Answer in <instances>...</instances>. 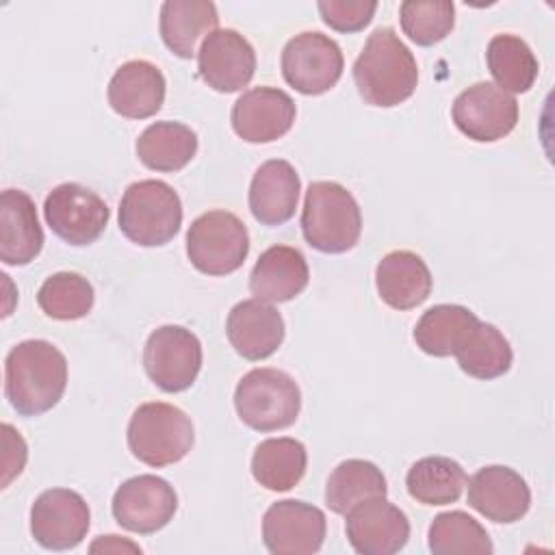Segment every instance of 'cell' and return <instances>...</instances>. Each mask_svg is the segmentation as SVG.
I'll return each instance as SVG.
<instances>
[{
  "mask_svg": "<svg viewBox=\"0 0 555 555\" xmlns=\"http://www.w3.org/2000/svg\"><path fill=\"white\" fill-rule=\"evenodd\" d=\"M143 366L160 390L182 392L199 375L202 343L182 325H160L145 340Z\"/></svg>",
  "mask_w": 555,
  "mask_h": 555,
  "instance_id": "obj_9",
  "label": "cell"
},
{
  "mask_svg": "<svg viewBox=\"0 0 555 555\" xmlns=\"http://www.w3.org/2000/svg\"><path fill=\"white\" fill-rule=\"evenodd\" d=\"M43 217L61 241L82 247L102 236L111 212L95 191L76 182H63L46 195Z\"/></svg>",
  "mask_w": 555,
  "mask_h": 555,
  "instance_id": "obj_10",
  "label": "cell"
},
{
  "mask_svg": "<svg viewBox=\"0 0 555 555\" xmlns=\"http://www.w3.org/2000/svg\"><path fill=\"white\" fill-rule=\"evenodd\" d=\"M295 115L297 106L286 91L278 87H254L234 102L230 121L243 141L271 143L293 128Z\"/></svg>",
  "mask_w": 555,
  "mask_h": 555,
  "instance_id": "obj_17",
  "label": "cell"
},
{
  "mask_svg": "<svg viewBox=\"0 0 555 555\" xmlns=\"http://www.w3.org/2000/svg\"><path fill=\"white\" fill-rule=\"evenodd\" d=\"M451 115L462 134L492 143L516 128L518 102L492 82H475L455 98Z\"/></svg>",
  "mask_w": 555,
  "mask_h": 555,
  "instance_id": "obj_13",
  "label": "cell"
},
{
  "mask_svg": "<svg viewBox=\"0 0 555 555\" xmlns=\"http://www.w3.org/2000/svg\"><path fill=\"white\" fill-rule=\"evenodd\" d=\"M249 234L245 223L228 210L199 215L186 232V256L206 275L234 273L247 258Z\"/></svg>",
  "mask_w": 555,
  "mask_h": 555,
  "instance_id": "obj_7",
  "label": "cell"
},
{
  "mask_svg": "<svg viewBox=\"0 0 555 555\" xmlns=\"http://www.w3.org/2000/svg\"><path fill=\"white\" fill-rule=\"evenodd\" d=\"M230 345L245 360H264L278 351L284 340V319L269 301L243 299L225 321Z\"/></svg>",
  "mask_w": 555,
  "mask_h": 555,
  "instance_id": "obj_19",
  "label": "cell"
},
{
  "mask_svg": "<svg viewBox=\"0 0 555 555\" xmlns=\"http://www.w3.org/2000/svg\"><path fill=\"white\" fill-rule=\"evenodd\" d=\"M91 553L104 551V553H121V551H132V553H141V548L128 540H121L119 535H100L91 546Z\"/></svg>",
  "mask_w": 555,
  "mask_h": 555,
  "instance_id": "obj_38",
  "label": "cell"
},
{
  "mask_svg": "<svg viewBox=\"0 0 555 555\" xmlns=\"http://www.w3.org/2000/svg\"><path fill=\"white\" fill-rule=\"evenodd\" d=\"M301 232L317 251H349L362 234V212L356 197L338 182H310L301 208Z\"/></svg>",
  "mask_w": 555,
  "mask_h": 555,
  "instance_id": "obj_3",
  "label": "cell"
},
{
  "mask_svg": "<svg viewBox=\"0 0 555 555\" xmlns=\"http://www.w3.org/2000/svg\"><path fill=\"white\" fill-rule=\"evenodd\" d=\"M343 67L340 46L319 30L295 35L282 50V76L304 95H321L336 87Z\"/></svg>",
  "mask_w": 555,
  "mask_h": 555,
  "instance_id": "obj_8",
  "label": "cell"
},
{
  "mask_svg": "<svg viewBox=\"0 0 555 555\" xmlns=\"http://www.w3.org/2000/svg\"><path fill=\"white\" fill-rule=\"evenodd\" d=\"M434 555H490L494 551L488 531L466 512L438 514L427 531Z\"/></svg>",
  "mask_w": 555,
  "mask_h": 555,
  "instance_id": "obj_33",
  "label": "cell"
},
{
  "mask_svg": "<svg viewBox=\"0 0 555 555\" xmlns=\"http://www.w3.org/2000/svg\"><path fill=\"white\" fill-rule=\"evenodd\" d=\"M113 516L126 531L150 535L160 531L178 509V494L156 475L126 479L113 494Z\"/></svg>",
  "mask_w": 555,
  "mask_h": 555,
  "instance_id": "obj_12",
  "label": "cell"
},
{
  "mask_svg": "<svg viewBox=\"0 0 555 555\" xmlns=\"http://www.w3.org/2000/svg\"><path fill=\"white\" fill-rule=\"evenodd\" d=\"M310 280V269L304 254L288 245L264 249L249 275V291L256 299L282 304L295 299Z\"/></svg>",
  "mask_w": 555,
  "mask_h": 555,
  "instance_id": "obj_23",
  "label": "cell"
},
{
  "mask_svg": "<svg viewBox=\"0 0 555 555\" xmlns=\"http://www.w3.org/2000/svg\"><path fill=\"white\" fill-rule=\"evenodd\" d=\"M399 20L416 46H434L453 30L455 7L449 0H405L399 7Z\"/></svg>",
  "mask_w": 555,
  "mask_h": 555,
  "instance_id": "obj_35",
  "label": "cell"
},
{
  "mask_svg": "<svg viewBox=\"0 0 555 555\" xmlns=\"http://www.w3.org/2000/svg\"><path fill=\"white\" fill-rule=\"evenodd\" d=\"M130 453L154 468L180 462L193 447V423L180 408L163 401L141 403L128 423Z\"/></svg>",
  "mask_w": 555,
  "mask_h": 555,
  "instance_id": "obj_4",
  "label": "cell"
},
{
  "mask_svg": "<svg viewBox=\"0 0 555 555\" xmlns=\"http://www.w3.org/2000/svg\"><path fill=\"white\" fill-rule=\"evenodd\" d=\"M468 477L451 457L429 455L414 462L405 475L408 494L423 505H449L462 496Z\"/></svg>",
  "mask_w": 555,
  "mask_h": 555,
  "instance_id": "obj_29",
  "label": "cell"
},
{
  "mask_svg": "<svg viewBox=\"0 0 555 555\" xmlns=\"http://www.w3.org/2000/svg\"><path fill=\"white\" fill-rule=\"evenodd\" d=\"M466 483L468 505L492 522H516L529 512L531 490L509 466H483Z\"/></svg>",
  "mask_w": 555,
  "mask_h": 555,
  "instance_id": "obj_18",
  "label": "cell"
},
{
  "mask_svg": "<svg viewBox=\"0 0 555 555\" xmlns=\"http://www.w3.org/2000/svg\"><path fill=\"white\" fill-rule=\"evenodd\" d=\"M345 533L351 548L360 555H392L399 553L410 540L408 516L386 501V496H373L347 514Z\"/></svg>",
  "mask_w": 555,
  "mask_h": 555,
  "instance_id": "obj_15",
  "label": "cell"
},
{
  "mask_svg": "<svg viewBox=\"0 0 555 555\" xmlns=\"http://www.w3.org/2000/svg\"><path fill=\"white\" fill-rule=\"evenodd\" d=\"M67 386V360L48 340H22L4 360V395L20 416L52 410Z\"/></svg>",
  "mask_w": 555,
  "mask_h": 555,
  "instance_id": "obj_1",
  "label": "cell"
},
{
  "mask_svg": "<svg viewBox=\"0 0 555 555\" xmlns=\"http://www.w3.org/2000/svg\"><path fill=\"white\" fill-rule=\"evenodd\" d=\"M238 418L256 431H278L291 427L301 410L297 382L280 369H251L234 390Z\"/></svg>",
  "mask_w": 555,
  "mask_h": 555,
  "instance_id": "obj_6",
  "label": "cell"
},
{
  "mask_svg": "<svg viewBox=\"0 0 555 555\" xmlns=\"http://www.w3.org/2000/svg\"><path fill=\"white\" fill-rule=\"evenodd\" d=\"M460 369L475 379H494L509 371L512 347L507 338L490 323H477L464 345L453 353Z\"/></svg>",
  "mask_w": 555,
  "mask_h": 555,
  "instance_id": "obj_32",
  "label": "cell"
},
{
  "mask_svg": "<svg viewBox=\"0 0 555 555\" xmlns=\"http://www.w3.org/2000/svg\"><path fill=\"white\" fill-rule=\"evenodd\" d=\"M219 15L210 0H167L160 7V37L180 59L197 54V41L217 30Z\"/></svg>",
  "mask_w": 555,
  "mask_h": 555,
  "instance_id": "obj_25",
  "label": "cell"
},
{
  "mask_svg": "<svg viewBox=\"0 0 555 555\" xmlns=\"http://www.w3.org/2000/svg\"><path fill=\"white\" fill-rule=\"evenodd\" d=\"M43 247V230L35 202L20 189H4L0 195V260L11 267L33 262Z\"/></svg>",
  "mask_w": 555,
  "mask_h": 555,
  "instance_id": "obj_21",
  "label": "cell"
},
{
  "mask_svg": "<svg viewBox=\"0 0 555 555\" xmlns=\"http://www.w3.org/2000/svg\"><path fill=\"white\" fill-rule=\"evenodd\" d=\"M353 80L366 104L390 108L416 91L418 65L399 35L384 26L369 35L353 63Z\"/></svg>",
  "mask_w": 555,
  "mask_h": 555,
  "instance_id": "obj_2",
  "label": "cell"
},
{
  "mask_svg": "<svg viewBox=\"0 0 555 555\" xmlns=\"http://www.w3.org/2000/svg\"><path fill=\"white\" fill-rule=\"evenodd\" d=\"M388 486L382 470L366 460H345L340 462L325 486V503L334 514H347L358 503L373 499V496H386Z\"/></svg>",
  "mask_w": 555,
  "mask_h": 555,
  "instance_id": "obj_30",
  "label": "cell"
},
{
  "mask_svg": "<svg viewBox=\"0 0 555 555\" xmlns=\"http://www.w3.org/2000/svg\"><path fill=\"white\" fill-rule=\"evenodd\" d=\"M91 527L87 501L67 488L41 492L30 507V533L48 551H69L78 546Z\"/></svg>",
  "mask_w": 555,
  "mask_h": 555,
  "instance_id": "obj_11",
  "label": "cell"
},
{
  "mask_svg": "<svg viewBox=\"0 0 555 555\" xmlns=\"http://www.w3.org/2000/svg\"><path fill=\"white\" fill-rule=\"evenodd\" d=\"M95 301L93 286L74 271H59L39 286L37 304L41 312L56 321H76L91 312Z\"/></svg>",
  "mask_w": 555,
  "mask_h": 555,
  "instance_id": "obj_34",
  "label": "cell"
},
{
  "mask_svg": "<svg viewBox=\"0 0 555 555\" xmlns=\"http://www.w3.org/2000/svg\"><path fill=\"white\" fill-rule=\"evenodd\" d=\"M197 154V134L180 121L150 124L137 139L139 160L154 171L184 169Z\"/></svg>",
  "mask_w": 555,
  "mask_h": 555,
  "instance_id": "obj_26",
  "label": "cell"
},
{
  "mask_svg": "<svg viewBox=\"0 0 555 555\" xmlns=\"http://www.w3.org/2000/svg\"><path fill=\"white\" fill-rule=\"evenodd\" d=\"M486 61L496 87L505 93H527L538 78V59L516 35H494L488 43Z\"/></svg>",
  "mask_w": 555,
  "mask_h": 555,
  "instance_id": "obj_31",
  "label": "cell"
},
{
  "mask_svg": "<svg viewBox=\"0 0 555 555\" xmlns=\"http://www.w3.org/2000/svg\"><path fill=\"white\" fill-rule=\"evenodd\" d=\"M323 22L338 33H358L373 20L375 0H321L317 4Z\"/></svg>",
  "mask_w": 555,
  "mask_h": 555,
  "instance_id": "obj_36",
  "label": "cell"
},
{
  "mask_svg": "<svg viewBox=\"0 0 555 555\" xmlns=\"http://www.w3.org/2000/svg\"><path fill=\"white\" fill-rule=\"evenodd\" d=\"M2 442H4V477L2 486H9L15 475L22 473L26 464V442L9 423L2 425Z\"/></svg>",
  "mask_w": 555,
  "mask_h": 555,
  "instance_id": "obj_37",
  "label": "cell"
},
{
  "mask_svg": "<svg viewBox=\"0 0 555 555\" xmlns=\"http://www.w3.org/2000/svg\"><path fill=\"white\" fill-rule=\"evenodd\" d=\"M375 286L382 301L390 308L412 310L429 297L431 273L418 254L395 249L377 262Z\"/></svg>",
  "mask_w": 555,
  "mask_h": 555,
  "instance_id": "obj_24",
  "label": "cell"
},
{
  "mask_svg": "<svg viewBox=\"0 0 555 555\" xmlns=\"http://www.w3.org/2000/svg\"><path fill=\"white\" fill-rule=\"evenodd\" d=\"M306 466V447L295 438H267L251 455L254 479L271 492L295 488L304 479Z\"/></svg>",
  "mask_w": 555,
  "mask_h": 555,
  "instance_id": "obj_28",
  "label": "cell"
},
{
  "mask_svg": "<svg viewBox=\"0 0 555 555\" xmlns=\"http://www.w3.org/2000/svg\"><path fill=\"white\" fill-rule=\"evenodd\" d=\"M182 225V202L163 180L132 182L119 202V230L141 247L169 243Z\"/></svg>",
  "mask_w": 555,
  "mask_h": 555,
  "instance_id": "obj_5",
  "label": "cell"
},
{
  "mask_svg": "<svg viewBox=\"0 0 555 555\" xmlns=\"http://www.w3.org/2000/svg\"><path fill=\"white\" fill-rule=\"evenodd\" d=\"M165 89L163 72L154 63L137 59L117 67L106 95L117 115L126 119H147L160 111Z\"/></svg>",
  "mask_w": 555,
  "mask_h": 555,
  "instance_id": "obj_20",
  "label": "cell"
},
{
  "mask_svg": "<svg viewBox=\"0 0 555 555\" xmlns=\"http://www.w3.org/2000/svg\"><path fill=\"white\" fill-rule=\"evenodd\" d=\"M477 323L479 319L466 306L438 304L425 310L416 321L414 340L427 356L447 358L464 345Z\"/></svg>",
  "mask_w": 555,
  "mask_h": 555,
  "instance_id": "obj_27",
  "label": "cell"
},
{
  "mask_svg": "<svg viewBox=\"0 0 555 555\" xmlns=\"http://www.w3.org/2000/svg\"><path fill=\"white\" fill-rule=\"evenodd\" d=\"M325 514L317 505L284 499L262 516V542L273 555H310L323 546Z\"/></svg>",
  "mask_w": 555,
  "mask_h": 555,
  "instance_id": "obj_14",
  "label": "cell"
},
{
  "mask_svg": "<svg viewBox=\"0 0 555 555\" xmlns=\"http://www.w3.org/2000/svg\"><path fill=\"white\" fill-rule=\"evenodd\" d=\"M301 180L288 160L262 163L249 184V210L262 225L286 223L297 208Z\"/></svg>",
  "mask_w": 555,
  "mask_h": 555,
  "instance_id": "obj_22",
  "label": "cell"
},
{
  "mask_svg": "<svg viewBox=\"0 0 555 555\" xmlns=\"http://www.w3.org/2000/svg\"><path fill=\"white\" fill-rule=\"evenodd\" d=\"M197 69L202 80L215 91L234 93L254 78L256 52L241 33L217 28L197 50Z\"/></svg>",
  "mask_w": 555,
  "mask_h": 555,
  "instance_id": "obj_16",
  "label": "cell"
}]
</instances>
